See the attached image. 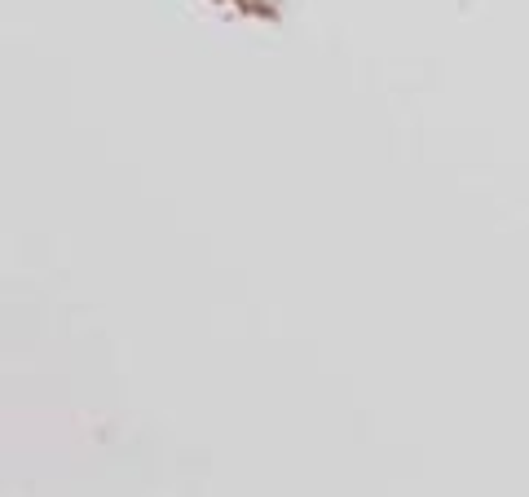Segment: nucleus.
<instances>
[]
</instances>
